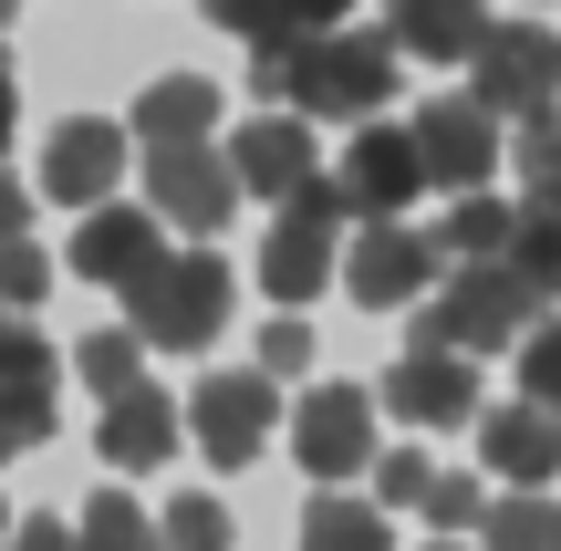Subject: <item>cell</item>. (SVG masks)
Instances as JSON below:
<instances>
[{
	"label": "cell",
	"instance_id": "obj_12",
	"mask_svg": "<svg viewBox=\"0 0 561 551\" xmlns=\"http://www.w3.org/2000/svg\"><path fill=\"white\" fill-rule=\"evenodd\" d=\"M271 416H280V395H271L261 365L250 375H208V386L187 395V437H198L219 469H250V458L271 448Z\"/></svg>",
	"mask_w": 561,
	"mask_h": 551
},
{
	"label": "cell",
	"instance_id": "obj_25",
	"mask_svg": "<svg viewBox=\"0 0 561 551\" xmlns=\"http://www.w3.org/2000/svg\"><path fill=\"white\" fill-rule=\"evenodd\" d=\"M73 541H83V551H167L157 531H146V510H136V500H125V490H94V500H83Z\"/></svg>",
	"mask_w": 561,
	"mask_h": 551
},
{
	"label": "cell",
	"instance_id": "obj_40",
	"mask_svg": "<svg viewBox=\"0 0 561 551\" xmlns=\"http://www.w3.org/2000/svg\"><path fill=\"white\" fill-rule=\"evenodd\" d=\"M426 551H468V541H426Z\"/></svg>",
	"mask_w": 561,
	"mask_h": 551
},
{
	"label": "cell",
	"instance_id": "obj_23",
	"mask_svg": "<svg viewBox=\"0 0 561 551\" xmlns=\"http://www.w3.org/2000/svg\"><path fill=\"white\" fill-rule=\"evenodd\" d=\"M479 551H561V500L541 490H500L479 520Z\"/></svg>",
	"mask_w": 561,
	"mask_h": 551
},
{
	"label": "cell",
	"instance_id": "obj_22",
	"mask_svg": "<svg viewBox=\"0 0 561 551\" xmlns=\"http://www.w3.org/2000/svg\"><path fill=\"white\" fill-rule=\"evenodd\" d=\"M510 229H520V208H510V198H447V219H437V261H447V271L510 261Z\"/></svg>",
	"mask_w": 561,
	"mask_h": 551
},
{
	"label": "cell",
	"instance_id": "obj_18",
	"mask_svg": "<svg viewBox=\"0 0 561 551\" xmlns=\"http://www.w3.org/2000/svg\"><path fill=\"white\" fill-rule=\"evenodd\" d=\"M208 125H219V83L208 73H157L136 94V125H125V136H136L146 157H178V146H208Z\"/></svg>",
	"mask_w": 561,
	"mask_h": 551
},
{
	"label": "cell",
	"instance_id": "obj_34",
	"mask_svg": "<svg viewBox=\"0 0 561 551\" xmlns=\"http://www.w3.org/2000/svg\"><path fill=\"white\" fill-rule=\"evenodd\" d=\"M426 479H437V469H426L416 448H396V458H375V490H385V500H426Z\"/></svg>",
	"mask_w": 561,
	"mask_h": 551
},
{
	"label": "cell",
	"instance_id": "obj_15",
	"mask_svg": "<svg viewBox=\"0 0 561 551\" xmlns=\"http://www.w3.org/2000/svg\"><path fill=\"white\" fill-rule=\"evenodd\" d=\"M229 167H240V198L291 208L301 187H312V125L301 115H250L240 136H229Z\"/></svg>",
	"mask_w": 561,
	"mask_h": 551
},
{
	"label": "cell",
	"instance_id": "obj_36",
	"mask_svg": "<svg viewBox=\"0 0 561 551\" xmlns=\"http://www.w3.org/2000/svg\"><path fill=\"white\" fill-rule=\"evenodd\" d=\"M11 551H83L73 531H62V520L53 510H42V520H11Z\"/></svg>",
	"mask_w": 561,
	"mask_h": 551
},
{
	"label": "cell",
	"instance_id": "obj_19",
	"mask_svg": "<svg viewBox=\"0 0 561 551\" xmlns=\"http://www.w3.org/2000/svg\"><path fill=\"white\" fill-rule=\"evenodd\" d=\"M178 437H187V416H178V395H157V386H136V395H115V406H104V427H94V448H104V469H167V458H178Z\"/></svg>",
	"mask_w": 561,
	"mask_h": 551
},
{
	"label": "cell",
	"instance_id": "obj_4",
	"mask_svg": "<svg viewBox=\"0 0 561 551\" xmlns=\"http://www.w3.org/2000/svg\"><path fill=\"white\" fill-rule=\"evenodd\" d=\"M343 271V198H333V177H312L291 208H271V240H261V291L280 312H301L322 282Z\"/></svg>",
	"mask_w": 561,
	"mask_h": 551
},
{
	"label": "cell",
	"instance_id": "obj_27",
	"mask_svg": "<svg viewBox=\"0 0 561 551\" xmlns=\"http://www.w3.org/2000/svg\"><path fill=\"white\" fill-rule=\"evenodd\" d=\"M416 510L437 520V541H468V531L489 520V500H479V469H437V479H426V500H416Z\"/></svg>",
	"mask_w": 561,
	"mask_h": 551
},
{
	"label": "cell",
	"instance_id": "obj_31",
	"mask_svg": "<svg viewBox=\"0 0 561 551\" xmlns=\"http://www.w3.org/2000/svg\"><path fill=\"white\" fill-rule=\"evenodd\" d=\"M42 291H53V261H42L32 240H11V250H0V323H21Z\"/></svg>",
	"mask_w": 561,
	"mask_h": 551
},
{
	"label": "cell",
	"instance_id": "obj_13",
	"mask_svg": "<svg viewBox=\"0 0 561 551\" xmlns=\"http://www.w3.org/2000/svg\"><path fill=\"white\" fill-rule=\"evenodd\" d=\"M115 177H125V125H104V115H62L53 125V146H42V198H62V208H115Z\"/></svg>",
	"mask_w": 561,
	"mask_h": 551
},
{
	"label": "cell",
	"instance_id": "obj_39",
	"mask_svg": "<svg viewBox=\"0 0 561 551\" xmlns=\"http://www.w3.org/2000/svg\"><path fill=\"white\" fill-rule=\"evenodd\" d=\"M0 551H11V510H0Z\"/></svg>",
	"mask_w": 561,
	"mask_h": 551
},
{
	"label": "cell",
	"instance_id": "obj_20",
	"mask_svg": "<svg viewBox=\"0 0 561 551\" xmlns=\"http://www.w3.org/2000/svg\"><path fill=\"white\" fill-rule=\"evenodd\" d=\"M385 42L405 62H468L489 42V11L479 0H385Z\"/></svg>",
	"mask_w": 561,
	"mask_h": 551
},
{
	"label": "cell",
	"instance_id": "obj_6",
	"mask_svg": "<svg viewBox=\"0 0 561 551\" xmlns=\"http://www.w3.org/2000/svg\"><path fill=\"white\" fill-rule=\"evenodd\" d=\"M468 62H479L468 94H479L500 125H530V115L561 104V32H551V21H489V42Z\"/></svg>",
	"mask_w": 561,
	"mask_h": 551
},
{
	"label": "cell",
	"instance_id": "obj_17",
	"mask_svg": "<svg viewBox=\"0 0 561 551\" xmlns=\"http://www.w3.org/2000/svg\"><path fill=\"white\" fill-rule=\"evenodd\" d=\"M385 406H396L405 427H468V416H479V365H468V354H396Z\"/></svg>",
	"mask_w": 561,
	"mask_h": 551
},
{
	"label": "cell",
	"instance_id": "obj_37",
	"mask_svg": "<svg viewBox=\"0 0 561 551\" xmlns=\"http://www.w3.org/2000/svg\"><path fill=\"white\" fill-rule=\"evenodd\" d=\"M21 229H32V187H21V177H0V250H11Z\"/></svg>",
	"mask_w": 561,
	"mask_h": 551
},
{
	"label": "cell",
	"instance_id": "obj_3",
	"mask_svg": "<svg viewBox=\"0 0 561 551\" xmlns=\"http://www.w3.org/2000/svg\"><path fill=\"white\" fill-rule=\"evenodd\" d=\"M229 261L219 250H167L146 282H125V333L136 344H167V354H208L229 323Z\"/></svg>",
	"mask_w": 561,
	"mask_h": 551
},
{
	"label": "cell",
	"instance_id": "obj_28",
	"mask_svg": "<svg viewBox=\"0 0 561 551\" xmlns=\"http://www.w3.org/2000/svg\"><path fill=\"white\" fill-rule=\"evenodd\" d=\"M157 541H167V551H229V510H219L208 490H187V500H167Z\"/></svg>",
	"mask_w": 561,
	"mask_h": 551
},
{
	"label": "cell",
	"instance_id": "obj_24",
	"mask_svg": "<svg viewBox=\"0 0 561 551\" xmlns=\"http://www.w3.org/2000/svg\"><path fill=\"white\" fill-rule=\"evenodd\" d=\"M301 551H396V541H385V520L364 510V500L322 490L312 510H301Z\"/></svg>",
	"mask_w": 561,
	"mask_h": 551
},
{
	"label": "cell",
	"instance_id": "obj_10",
	"mask_svg": "<svg viewBox=\"0 0 561 551\" xmlns=\"http://www.w3.org/2000/svg\"><path fill=\"white\" fill-rule=\"evenodd\" d=\"M53 395H62V354L32 323H0V469L53 437Z\"/></svg>",
	"mask_w": 561,
	"mask_h": 551
},
{
	"label": "cell",
	"instance_id": "obj_38",
	"mask_svg": "<svg viewBox=\"0 0 561 551\" xmlns=\"http://www.w3.org/2000/svg\"><path fill=\"white\" fill-rule=\"evenodd\" d=\"M11 125H21V73H11V53H0V157H11Z\"/></svg>",
	"mask_w": 561,
	"mask_h": 551
},
{
	"label": "cell",
	"instance_id": "obj_1",
	"mask_svg": "<svg viewBox=\"0 0 561 551\" xmlns=\"http://www.w3.org/2000/svg\"><path fill=\"white\" fill-rule=\"evenodd\" d=\"M530 323H541V302L520 291V271L510 261H479V271H447L437 291L416 302V323H405V354H520Z\"/></svg>",
	"mask_w": 561,
	"mask_h": 551
},
{
	"label": "cell",
	"instance_id": "obj_29",
	"mask_svg": "<svg viewBox=\"0 0 561 551\" xmlns=\"http://www.w3.org/2000/svg\"><path fill=\"white\" fill-rule=\"evenodd\" d=\"M510 167H520V187L541 198V187H561V104L530 125H510Z\"/></svg>",
	"mask_w": 561,
	"mask_h": 551
},
{
	"label": "cell",
	"instance_id": "obj_16",
	"mask_svg": "<svg viewBox=\"0 0 561 551\" xmlns=\"http://www.w3.org/2000/svg\"><path fill=\"white\" fill-rule=\"evenodd\" d=\"M73 282H104V291H125V282H146V271L167 261V240H157V208H94V219L73 229Z\"/></svg>",
	"mask_w": 561,
	"mask_h": 551
},
{
	"label": "cell",
	"instance_id": "obj_11",
	"mask_svg": "<svg viewBox=\"0 0 561 551\" xmlns=\"http://www.w3.org/2000/svg\"><path fill=\"white\" fill-rule=\"evenodd\" d=\"M146 208H157L167 229H187V240L229 229V208H240V167H229V146H178V157H146Z\"/></svg>",
	"mask_w": 561,
	"mask_h": 551
},
{
	"label": "cell",
	"instance_id": "obj_35",
	"mask_svg": "<svg viewBox=\"0 0 561 551\" xmlns=\"http://www.w3.org/2000/svg\"><path fill=\"white\" fill-rule=\"evenodd\" d=\"M343 11H354V0H280V21H291L301 42H322V32H343Z\"/></svg>",
	"mask_w": 561,
	"mask_h": 551
},
{
	"label": "cell",
	"instance_id": "obj_9",
	"mask_svg": "<svg viewBox=\"0 0 561 551\" xmlns=\"http://www.w3.org/2000/svg\"><path fill=\"white\" fill-rule=\"evenodd\" d=\"M291 448H301V479H364L375 469V395L364 386H312L291 406Z\"/></svg>",
	"mask_w": 561,
	"mask_h": 551
},
{
	"label": "cell",
	"instance_id": "obj_32",
	"mask_svg": "<svg viewBox=\"0 0 561 551\" xmlns=\"http://www.w3.org/2000/svg\"><path fill=\"white\" fill-rule=\"evenodd\" d=\"M520 395L561 416V312H551V323H530V344H520Z\"/></svg>",
	"mask_w": 561,
	"mask_h": 551
},
{
	"label": "cell",
	"instance_id": "obj_30",
	"mask_svg": "<svg viewBox=\"0 0 561 551\" xmlns=\"http://www.w3.org/2000/svg\"><path fill=\"white\" fill-rule=\"evenodd\" d=\"M198 11L219 21V32H240L250 53H291V42H301L291 21H280V0H198Z\"/></svg>",
	"mask_w": 561,
	"mask_h": 551
},
{
	"label": "cell",
	"instance_id": "obj_21",
	"mask_svg": "<svg viewBox=\"0 0 561 551\" xmlns=\"http://www.w3.org/2000/svg\"><path fill=\"white\" fill-rule=\"evenodd\" d=\"M510 271H520V291H530L541 312H561V187L520 198V229H510Z\"/></svg>",
	"mask_w": 561,
	"mask_h": 551
},
{
	"label": "cell",
	"instance_id": "obj_33",
	"mask_svg": "<svg viewBox=\"0 0 561 551\" xmlns=\"http://www.w3.org/2000/svg\"><path fill=\"white\" fill-rule=\"evenodd\" d=\"M312 365V323H271L261 333V375H301Z\"/></svg>",
	"mask_w": 561,
	"mask_h": 551
},
{
	"label": "cell",
	"instance_id": "obj_7",
	"mask_svg": "<svg viewBox=\"0 0 561 551\" xmlns=\"http://www.w3.org/2000/svg\"><path fill=\"white\" fill-rule=\"evenodd\" d=\"M437 282H447V261H437V229H405V219H385V229H364V240H343V291H354L364 312H416Z\"/></svg>",
	"mask_w": 561,
	"mask_h": 551
},
{
	"label": "cell",
	"instance_id": "obj_14",
	"mask_svg": "<svg viewBox=\"0 0 561 551\" xmlns=\"http://www.w3.org/2000/svg\"><path fill=\"white\" fill-rule=\"evenodd\" d=\"M479 469L500 479V490H551L561 479V416L551 406H489L479 416Z\"/></svg>",
	"mask_w": 561,
	"mask_h": 551
},
{
	"label": "cell",
	"instance_id": "obj_26",
	"mask_svg": "<svg viewBox=\"0 0 561 551\" xmlns=\"http://www.w3.org/2000/svg\"><path fill=\"white\" fill-rule=\"evenodd\" d=\"M136 354H146V344H136L125 323H115V333H83V344H73V375L115 406V395H136Z\"/></svg>",
	"mask_w": 561,
	"mask_h": 551
},
{
	"label": "cell",
	"instance_id": "obj_8",
	"mask_svg": "<svg viewBox=\"0 0 561 551\" xmlns=\"http://www.w3.org/2000/svg\"><path fill=\"white\" fill-rule=\"evenodd\" d=\"M416 187H426V167H416V136H405V125H364V136L343 146V167H333L343 219H364V229L405 219V208H416Z\"/></svg>",
	"mask_w": 561,
	"mask_h": 551
},
{
	"label": "cell",
	"instance_id": "obj_2",
	"mask_svg": "<svg viewBox=\"0 0 561 551\" xmlns=\"http://www.w3.org/2000/svg\"><path fill=\"white\" fill-rule=\"evenodd\" d=\"M396 42L385 32H322V42H301L291 53V104H301V125H385V104H396Z\"/></svg>",
	"mask_w": 561,
	"mask_h": 551
},
{
	"label": "cell",
	"instance_id": "obj_5",
	"mask_svg": "<svg viewBox=\"0 0 561 551\" xmlns=\"http://www.w3.org/2000/svg\"><path fill=\"white\" fill-rule=\"evenodd\" d=\"M416 167H426V187H447V198H489V177L510 167V136H500V115H489L479 94H437V104H416Z\"/></svg>",
	"mask_w": 561,
	"mask_h": 551
}]
</instances>
